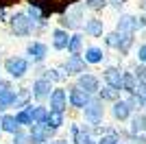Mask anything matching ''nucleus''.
<instances>
[{"mask_svg": "<svg viewBox=\"0 0 146 144\" xmlns=\"http://www.w3.org/2000/svg\"><path fill=\"white\" fill-rule=\"evenodd\" d=\"M74 144H94V142H92L90 133H85V131H81V129L74 127Z\"/></svg>", "mask_w": 146, "mask_h": 144, "instance_id": "obj_25", "label": "nucleus"}, {"mask_svg": "<svg viewBox=\"0 0 146 144\" xmlns=\"http://www.w3.org/2000/svg\"><path fill=\"white\" fill-rule=\"evenodd\" d=\"M50 94V79H39L33 85V96L35 98H44V96Z\"/></svg>", "mask_w": 146, "mask_h": 144, "instance_id": "obj_11", "label": "nucleus"}, {"mask_svg": "<svg viewBox=\"0 0 146 144\" xmlns=\"http://www.w3.org/2000/svg\"><path fill=\"white\" fill-rule=\"evenodd\" d=\"M31 116H33V122H46V116H48V109L37 105V107H29Z\"/></svg>", "mask_w": 146, "mask_h": 144, "instance_id": "obj_21", "label": "nucleus"}, {"mask_svg": "<svg viewBox=\"0 0 146 144\" xmlns=\"http://www.w3.org/2000/svg\"><path fill=\"white\" fill-rule=\"evenodd\" d=\"M87 103H90V94L85 90H81V87H74L70 92V105L72 107H85Z\"/></svg>", "mask_w": 146, "mask_h": 144, "instance_id": "obj_7", "label": "nucleus"}, {"mask_svg": "<svg viewBox=\"0 0 146 144\" xmlns=\"http://www.w3.org/2000/svg\"><path fill=\"white\" fill-rule=\"evenodd\" d=\"M29 98H31V92L29 90H22L20 94H15V98H13V107H22Z\"/></svg>", "mask_w": 146, "mask_h": 144, "instance_id": "obj_26", "label": "nucleus"}, {"mask_svg": "<svg viewBox=\"0 0 146 144\" xmlns=\"http://www.w3.org/2000/svg\"><path fill=\"white\" fill-rule=\"evenodd\" d=\"M135 79H137L140 83H146V66H140L135 70Z\"/></svg>", "mask_w": 146, "mask_h": 144, "instance_id": "obj_29", "label": "nucleus"}, {"mask_svg": "<svg viewBox=\"0 0 146 144\" xmlns=\"http://www.w3.org/2000/svg\"><path fill=\"white\" fill-rule=\"evenodd\" d=\"M122 90H127V92L137 90V85H135V74H131V72L122 74Z\"/></svg>", "mask_w": 146, "mask_h": 144, "instance_id": "obj_22", "label": "nucleus"}, {"mask_svg": "<svg viewBox=\"0 0 146 144\" xmlns=\"http://www.w3.org/2000/svg\"><path fill=\"white\" fill-rule=\"evenodd\" d=\"M129 114H131V105H129L127 101H116V105H113V116H116L118 120H127Z\"/></svg>", "mask_w": 146, "mask_h": 144, "instance_id": "obj_14", "label": "nucleus"}, {"mask_svg": "<svg viewBox=\"0 0 146 144\" xmlns=\"http://www.w3.org/2000/svg\"><path fill=\"white\" fill-rule=\"evenodd\" d=\"M46 122H48L52 129H59V127L63 125V111H52V109H50L48 116H46Z\"/></svg>", "mask_w": 146, "mask_h": 144, "instance_id": "obj_19", "label": "nucleus"}, {"mask_svg": "<svg viewBox=\"0 0 146 144\" xmlns=\"http://www.w3.org/2000/svg\"><path fill=\"white\" fill-rule=\"evenodd\" d=\"M74 2H79V0H31V5L37 7L44 15H48V13H61L63 9H68Z\"/></svg>", "mask_w": 146, "mask_h": 144, "instance_id": "obj_1", "label": "nucleus"}, {"mask_svg": "<svg viewBox=\"0 0 146 144\" xmlns=\"http://www.w3.org/2000/svg\"><path fill=\"white\" fill-rule=\"evenodd\" d=\"M5 68H7V72H9L13 79H20V77H24L29 63H26V59H22V57H11V59H7Z\"/></svg>", "mask_w": 146, "mask_h": 144, "instance_id": "obj_4", "label": "nucleus"}, {"mask_svg": "<svg viewBox=\"0 0 146 144\" xmlns=\"http://www.w3.org/2000/svg\"><path fill=\"white\" fill-rule=\"evenodd\" d=\"M5 109H7V105H5V103H2V101H0V114H2Z\"/></svg>", "mask_w": 146, "mask_h": 144, "instance_id": "obj_36", "label": "nucleus"}, {"mask_svg": "<svg viewBox=\"0 0 146 144\" xmlns=\"http://www.w3.org/2000/svg\"><path fill=\"white\" fill-rule=\"evenodd\" d=\"M66 72L68 74H83V72H85V59H83L79 53L70 55L68 61H66Z\"/></svg>", "mask_w": 146, "mask_h": 144, "instance_id": "obj_5", "label": "nucleus"}, {"mask_svg": "<svg viewBox=\"0 0 146 144\" xmlns=\"http://www.w3.org/2000/svg\"><path fill=\"white\" fill-rule=\"evenodd\" d=\"M140 24H142V26H146V18H142V22H140Z\"/></svg>", "mask_w": 146, "mask_h": 144, "instance_id": "obj_37", "label": "nucleus"}, {"mask_svg": "<svg viewBox=\"0 0 146 144\" xmlns=\"http://www.w3.org/2000/svg\"><path fill=\"white\" fill-rule=\"evenodd\" d=\"M85 33L92 35V37L103 35V20H90V22L85 24Z\"/></svg>", "mask_w": 146, "mask_h": 144, "instance_id": "obj_17", "label": "nucleus"}, {"mask_svg": "<svg viewBox=\"0 0 146 144\" xmlns=\"http://www.w3.org/2000/svg\"><path fill=\"white\" fill-rule=\"evenodd\" d=\"M7 90H11V85L7 83V81H0V94H5Z\"/></svg>", "mask_w": 146, "mask_h": 144, "instance_id": "obj_33", "label": "nucleus"}, {"mask_svg": "<svg viewBox=\"0 0 146 144\" xmlns=\"http://www.w3.org/2000/svg\"><path fill=\"white\" fill-rule=\"evenodd\" d=\"M100 92V98L103 101H118V96H120V87H113V85L107 83L105 90H98Z\"/></svg>", "mask_w": 146, "mask_h": 144, "instance_id": "obj_18", "label": "nucleus"}, {"mask_svg": "<svg viewBox=\"0 0 146 144\" xmlns=\"http://www.w3.org/2000/svg\"><path fill=\"white\" fill-rule=\"evenodd\" d=\"M68 42H70V37H68V33L63 29H57L55 33H52V46H55L57 50L68 48Z\"/></svg>", "mask_w": 146, "mask_h": 144, "instance_id": "obj_13", "label": "nucleus"}, {"mask_svg": "<svg viewBox=\"0 0 146 144\" xmlns=\"http://www.w3.org/2000/svg\"><path fill=\"white\" fill-rule=\"evenodd\" d=\"M103 50H100V48H87L85 50V61L87 63H100V61H103Z\"/></svg>", "mask_w": 146, "mask_h": 144, "instance_id": "obj_20", "label": "nucleus"}, {"mask_svg": "<svg viewBox=\"0 0 146 144\" xmlns=\"http://www.w3.org/2000/svg\"><path fill=\"white\" fill-rule=\"evenodd\" d=\"M144 129H146V116L144 114L135 116V118L131 120V131H133V133H140V131H144Z\"/></svg>", "mask_w": 146, "mask_h": 144, "instance_id": "obj_23", "label": "nucleus"}, {"mask_svg": "<svg viewBox=\"0 0 146 144\" xmlns=\"http://www.w3.org/2000/svg\"><path fill=\"white\" fill-rule=\"evenodd\" d=\"M11 29L15 35H29L31 29H33V20L26 13H15L11 18Z\"/></svg>", "mask_w": 146, "mask_h": 144, "instance_id": "obj_3", "label": "nucleus"}, {"mask_svg": "<svg viewBox=\"0 0 146 144\" xmlns=\"http://www.w3.org/2000/svg\"><path fill=\"white\" fill-rule=\"evenodd\" d=\"M120 37L122 35H118V33H111V35H107V44L113 46V48H118V46H120Z\"/></svg>", "mask_w": 146, "mask_h": 144, "instance_id": "obj_28", "label": "nucleus"}, {"mask_svg": "<svg viewBox=\"0 0 146 144\" xmlns=\"http://www.w3.org/2000/svg\"><path fill=\"white\" fill-rule=\"evenodd\" d=\"M87 2H90V7H94V9H98V7L105 5V0H87Z\"/></svg>", "mask_w": 146, "mask_h": 144, "instance_id": "obj_32", "label": "nucleus"}, {"mask_svg": "<svg viewBox=\"0 0 146 144\" xmlns=\"http://www.w3.org/2000/svg\"><path fill=\"white\" fill-rule=\"evenodd\" d=\"M85 118L90 120L92 125L100 122V120H103V105H100L98 101H90L85 105Z\"/></svg>", "mask_w": 146, "mask_h": 144, "instance_id": "obj_6", "label": "nucleus"}, {"mask_svg": "<svg viewBox=\"0 0 146 144\" xmlns=\"http://www.w3.org/2000/svg\"><path fill=\"white\" fill-rule=\"evenodd\" d=\"M137 57H140L142 61H146V44H144V46L140 48V53H137Z\"/></svg>", "mask_w": 146, "mask_h": 144, "instance_id": "obj_35", "label": "nucleus"}, {"mask_svg": "<svg viewBox=\"0 0 146 144\" xmlns=\"http://www.w3.org/2000/svg\"><path fill=\"white\" fill-rule=\"evenodd\" d=\"M98 144H118V140L113 138V135H107V138H103V140H100Z\"/></svg>", "mask_w": 146, "mask_h": 144, "instance_id": "obj_31", "label": "nucleus"}, {"mask_svg": "<svg viewBox=\"0 0 146 144\" xmlns=\"http://www.w3.org/2000/svg\"><path fill=\"white\" fill-rule=\"evenodd\" d=\"M50 109L52 111H66V92L55 90L50 94Z\"/></svg>", "mask_w": 146, "mask_h": 144, "instance_id": "obj_9", "label": "nucleus"}, {"mask_svg": "<svg viewBox=\"0 0 146 144\" xmlns=\"http://www.w3.org/2000/svg\"><path fill=\"white\" fill-rule=\"evenodd\" d=\"M81 46H83L81 35H72V37H70V42H68V50H70V55H76L81 50Z\"/></svg>", "mask_w": 146, "mask_h": 144, "instance_id": "obj_24", "label": "nucleus"}, {"mask_svg": "<svg viewBox=\"0 0 146 144\" xmlns=\"http://www.w3.org/2000/svg\"><path fill=\"white\" fill-rule=\"evenodd\" d=\"M144 9H146V2H144Z\"/></svg>", "mask_w": 146, "mask_h": 144, "instance_id": "obj_39", "label": "nucleus"}, {"mask_svg": "<svg viewBox=\"0 0 146 144\" xmlns=\"http://www.w3.org/2000/svg\"><path fill=\"white\" fill-rule=\"evenodd\" d=\"M13 2H20V0H0V9H5V7L13 5Z\"/></svg>", "mask_w": 146, "mask_h": 144, "instance_id": "obj_34", "label": "nucleus"}, {"mask_svg": "<svg viewBox=\"0 0 146 144\" xmlns=\"http://www.w3.org/2000/svg\"><path fill=\"white\" fill-rule=\"evenodd\" d=\"M55 144H66V142H55Z\"/></svg>", "mask_w": 146, "mask_h": 144, "instance_id": "obj_38", "label": "nucleus"}, {"mask_svg": "<svg viewBox=\"0 0 146 144\" xmlns=\"http://www.w3.org/2000/svg\"><path fill=\"white\" fill-rule=\"evenodd\" d=\"M105 81L109 85H113V87H120L122 90V74L116 70V68H109V70L105 72Z\"/></svg>", "mask_w": 146, "mask_h": 144, "instance_id": "obj_16", "label": "nucleus"}, {"mask_svg": "<svg viewBox=\"0 0 146 144\" xmlns=\"http://www.w3.org/2000/svg\"><path fill=\"white\" fill-rule=\"evenodd\" d=\"M79 87L85 90L87 94H94V92H98V79L92 77V74H81L79 77Z\"/></svg>", "mask_w": 146, "mask_h": 144, "instance_id": "obj_8", "label": "nucleus"}, {"mask_svg": "<svg viewBox=\"0 0 146 144\" xmlns=\"http://www.w3.org/2000/svg\"><path fill=\"white\" fill-rule=\"evenodd\" d=\"M59 70H48V79H55V81H61V79H66V74H57Z\"/></svg>", "mask_w": 146, "mask_h": 144, "instance_id": "obj_30", "label": "nucleus"}, {"mask_svg": "<svg viewBox=\"0 0 146 144\" xmlns=\"http://www.w3.org/2000/svg\"><path fill=\"white\" fill-rule=\"evenodd\" d=\"M46 53H48V48L44 46V44H31L29 46V55H31L33 61H42L46 57Z\"/></svg>", "mask_w": 146, "mask_h": 144, "instance_id": "obj_15", "label": "nucleus"}, {"mask_svg": "<svg viewBox=\"0 0 146 144\" xmlns=\"http://www.w3.org/2000/svg\"><path fill=\"white\" fill-rule=\"evenodd\" d=\"M15 118H18L20 125H33V116H31V109H29V107H26L24 111H20Z\"/></svg>", "mask_w": 146, "mask_h": 144, "instance_id": "obj_27", "label": "nucleus"}, {"mask_svg": "<svg viewBox=\"0 0 146 144\" xmlns=\"http://www.w3.org/2000/svg\"><path fill=\"white\" fill-rule=\"evenodd\" d=\"M137 26H140V22L135 18H131V15H122V18L118 20V31H120V33H133Z\"/></svg>", "mask_w": 146, "mask_h": 144, "instance_id": "obj_10", "label": "nucleus"}, {"mask_svg": "<svg viewBox=\"0 0 146 144\" xmlns=\"http://www.w3.org/2000/svg\"><path fill=\"white\" fill-rule=\"evenodd\" d=\"M52 131H55V129H52L48 122H33V125H31V142L33 144H44L52 135Z\"/></svg>", "mask_w": 146, "mask_h": 144, "instance_id": "obj_2", "label": "nucleus"}, {"mask_svg": "<svg viewBox=\"0 0 146 144\" xmlns=\"http://www.w3.org/2000/svg\"><path fill=\"white\" fill-rule=\"evenodd\" d=\"M0 129L7 133H18L20 131V122L15 116H2V120H0Z\"/></svg>", "mask_w": 146, "mask_h": 144, "instance_id": "obj_12", "label": "nucleus"}]
</instances>
